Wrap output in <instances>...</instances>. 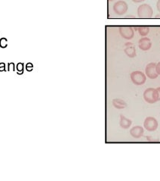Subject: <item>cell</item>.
<instances>
[{"instance_id":"277c9868","label":"cell","mask_w":160,"mask_h":181,"mask_svg":"<svg viewBox=\"0 0 160 181\" xmlns=\"http://www.w3.org/2000/svg\"><path fill=\"white\" fill-rule=\"evenodd\" d=\"M128 9H129L128 4L122 0L116 2L113 6V11L118 15H122L125 14L128 11Z\"/></svg>"},{"instance_id":"5b68a950","label":"cell","mask_w":160,"mask_h":181,"mask_svg":"<svg viewBox=\"0 0 160 181\" xmlns=\"http://www.w3.org/2000/svg\"><path fill=\"white\" fill-rule=\"evenodd\" d=\"M144 99L147 103L153 104L157 102L156 89L154 88H148L144 92Z\"/></svg>"},{"instance_id":"8fae6325","label":"cell","mask_w":160,"mask_h":181,"mask_svg":"<svg viewBox=\"0 0 160 181\" xmlns=\"http://www.w3.org/2000/svg\"><path fill=\"white\" fill-rule=\"evenodd\" d=\"M113 105L117 109H124L127 107V103L120 99H114L113 100Z\"/></svg>"},{"instance_id":"7a4b0ae2","label":"cell","mask_w":160,"mask_h":181,"mask_svg":"<svg viewBox=\"0 0 160 181\" xmlns=\"http://www.w3.org/2000/svg\"><path fill=\"white\" fill-rule=\"evenodd\" d=\"M131 80L136 86H141L144 84L146 80V76L142 71H136L131 73Z\"/></svg>"},{"instance_id":"8992f818","label":"cell","mask_w":160,"mask_h":181,"mask_svg":"<svg viewBox=\"0 0 160 181\" xmlns=\"http://www.w3.org/2000/svg\"><path fill=\"white\" fill-rule=\"evenodd\" d=\"M119 34L121 35L122 37H123L125 39H132L134 37V30L132 27L129 26H123V27H120L119 29Z\"/></svg>"},{"instance_id":"d6986e66","label":"cell","mask_w":160,"mask_h":181,"mask_svg":"<svg viewBox=\"0 0 160 181\" xmlns=\"http://www.w3.org/2000/svg\"><path fill=\"white\" fill-rule=\"evenodd\" d=\"M156 8L159 12L160 13V0H158L156 3Z\"/></svg>"},{"instance_id":"44dd1931","label":"cell","mask_w":160,"mask_h":181,"mask_svg":"<svg viewBox=\"0 0 160 181\" xmlns=\"http://www.w3.org/2000/svg\"><path fill=\"white\" fill-rule=\"evenodd\" d=\"M132 2H135V3H140V2H144V1H145V0H132Z\"/></svg>"},{"instance_id":"7c38bea8","label":"cell","mask_w":160,"mask_h":181,"mask_svg":"<svg viewBox=\"0 0 160 181\" xmlns=\"http://www.w3.org/2000/svg\"><path fill=\"white\" fill-rule=\"evenodd\" d=\"M125 55L129 58H134L136 56V49L135 47L133 46H126V48L124 49Z\"/></svg>"},{"instance_id":"603a6c76","label":"cell","mask_w":160,"mask_h":181,"mask_svg":"<svg viewBox=\"0 0 160 181\" xmlns=\"http://www.w3.org/2000/svg\"><path fill=\"white\" fill-rule=\"evenodd\" d=\"M125 18H134V16H133V15H127V16L125 17Z\"/></svg>"},{"instance_id":"30bf717a","label":"cell","mask_w":160,"mask_h":181,"mask_svg":"<svg viewBox=\"0 0 160 181\" xmlns=\"http://www.w3.org/2000/svg\"><path fill=\"white\" fill-rule=\"evenodd\" d=\"M132 124V121H131L130 119H128L127 117H125V116L122 115V114L120 115L119 124L122 128H124V129H128V128L130 127Z\"/></svg>"},{"instance_id":"4fadbf2b","label":"cell","mask_w":160,"mask_h":181,"mask_svg":"<svg viewBox=\"0 0 160 181\" xmlns=\"http://www.w3.org/2000/svg\"><path fill=\"white\" fill-rule=\"evenodd\" d=\"M137 31L141 36H146L150 33V27L147 26H140L137 27Z\"/></svg>"},{"instance_id":"5bb4252c","label":"cell","mask_w":160,"mask_h":181,"mask_svg":"<svg viewBox=\"0 0 160 181\" xmlns=\"http://www.w3.org/2000/svg\"><path fill=\"white\" fill-rule=\"evenodd\" d=\"M0 47L1 48H5L7 47V39L5 38H2L0 39Z\"/></svg>"},{"instance_id":"52a82bcc","label":"cell","mask_w":160,"mask_h":181,"mask_svg":"<svg viewBox=\"0 0 160 181\" xmlns=\"http://www.w3.org/2000/svg\"><path fill=\"white\" fill-rule=\"evenodd\" d=\"M156 63L155 62L149 63V64L146 66V68H145V74H146V76L148 78L156 79L157 78V77L159 76L156 72Z\"/></svg>"},{"instance_id":"6da1fadb","label":"cell","mask_w":160,"mask_h":181,"mask_svg":"<svg viewBox=\"0 0 160 181\" xmlns=\"http://www.w3.org/2000/svg\"><path fill=\"white\" fill-rule=\"evenodd\" d=\"M153 14V8L148 4H142L137 8V16L139 18H151Z\"/></svg>"},{"instance_id":"ffe728a7","label":"cell","mask_w":160,"mask_h":181,"mask_svg":"<svg viewBox=\"0 0 160 181\" xmlns=\"http://www.w3.org/2000/svg\"><path fill=\"white\" fill-rule=\"evenodd\" d=\"M0 64H2V67H0V71H5V64L4 63H1Z\"/></svg>"},{"instance_id":"9a60e30c","label":"cell","mask_w":160,"mask_h":181,"mask_svg":"<svg viewBox=\"0 0 160 181\" xmlns=\"http://www.w3.org/2000/svg\"><path fill=\"white\" fill-rule=\"evenodd\" d=\"M17 69L18 71H21V74L23 73V63H18L17 65Z\"/></svg>"},{"instance_id":"ba28073f","label":"cell","mask_w":160,"mask_h":181,"mask_svg":"<svg viewBox=\"0 0 160 181\" xmlns=\"http://www.w3.org/2000/svg\"><path fill=\"white\" fill-rule=\"evenodd\" d=\"M138 46L143 51H148L152 46L151 40L146 36H144L138 41Z\"/></svg>"},{"instance_id":"7402d4cb","label":"cell","mask_w":160,"mask_h":181,"mask_svg":"<svg viewBox=\"0 0 160 181\" xmlns=\"http://www.w3.org/2000/svg\"><path fill=\"white\" fill-rule=\"evenodd\" d=\"M125 46H133V44H132V43H126V44L125 45Z\"/></svg>"},{"instance_id":"cb8c5ba5","label":"cell","mask_w":160,"mask_h":181,"mask_svg":"<svg viewBox=\"0 0 160 181\" xmlns=\"http://www.w3.org/2000/svg\"><path fill=\"white\" fill-rule=\"evenodd\" d=\"M155 18H160V13H159V14H156V15L155 16Z\"/></svg>"},{"instance_id":"e0dca14e","label":"cell","mask_w":160,"mask_h":181,"mask_svg":"<svg viewBox=\"0 0 160 181\" xmlns=\"http://www.w3.org/2000/svg\"><path fill=\"white\" fill-rule=\"evenodd\" d=\"M26 70L28 71H30L33 70V64H31V63H28V64L26 65Z\"/></svg>"},{"instance_id":"9c48e42d","label":"cell","mask_w":160,"mask_h":181,"mask_svg":"<svg viewBox=\"0 0 160 181\" xmlns=\"http://www.w3.org/2000/svg\"><path fill=\"white\" fill-rule=\"evenodd\" d=\"M130 134L135 139H139L144 134V128L141 126H135L130 130Z\"/></svg>"},{"instance_id":"2e32d148","label":"cell","mask_w":160,"mask_h":181,"mask_svg":"<svg viewBox=\"0 0 160 181\" xmlns=\"http://www.w3.org/2000/svg\"><path fill=\"white\" fill-rule=\"evenodd\" d=\"M156 95L157 102L160 101V87H157L156 89Z\"/></svg>"},{"instance_id":"d4e9b609","label":"cell","mask_w":160,"mask_h":181,"mask_svg":"<svg viewBox=\"0 0 160 181\" xmlns=\"http://www.w3.org/2000/svg\"><path fill=\"white\" fill-rule=\"evenodd\" d=\"M110 2H111V1H114V0H109Z\"/></svg>"},{"instance_id":"3957f363","label":"cell","mask_w":160,"mask_h":181,"mask_svg":"<svg viewBox=\"0 0 160 181\" xmlns=\"http://www.w3.org/2000/svg\"><path fill=\"white\" fill-rule=\"evenodd\" d=\"M159 123L156 119L153 117H147L145 119L144 127L146 130L150 132L155 131L158 128Z\"/></svg>"},{"instance_id":"ac0fdd59","label":"cell","mask_w":160,"mask_h":181,"mask_svg":"<svg viewBox=\"0 0 160 181\" xmlns=\"http://www.w3.org/2000/svg\"><path fill=\"white\" fill-rule=\"evenodd\" d=\"M156 72L158 75H160V62L156 63Z\"/></svg>"}]
</instances>
